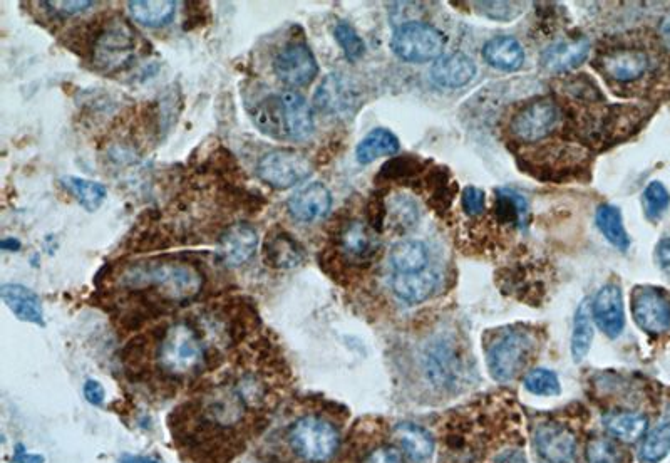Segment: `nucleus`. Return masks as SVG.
<instances>
[{
    "label": "nucleus",
    "mask_w": 670,
    "mask_h": 463,
    "mask_svg": "<svg viewBox=\"0 0 670 463\" xmlns=\"http://www.w3.org/2000/svg\"><path fill=\"white\" fill-rule=\"evenodd\" d=\"M483 58L493 68L511 73L523 66L525 51L515 37L500 36L486 42L483 47Z\"/></svg>",
    "instance_id": "b1692460"
},
{
    "label": "nucleus",
    "mask_w": 670,
    "mask_h": 463,
    "mask_svg": "<svg viewBox=\"0 0 670 463\" xmlns=\"http://www.w3.org/2000/svg\"><path fill=\"white\" fill-rule=\"evenodd\" d=\"M44 6H47V9H51L54 14H59V16H74V14H79V12L88 11L91 7L94 6V2H42Z\"/></svg>",
    "instance_id": "37998d69"
},
{
    "label": "nucleus",
    "mask_w": 670,
    "mask_h": 463,
    "mask_svg": "<svg viewBox=\"0 0 670 463\" xmlns=\"http://www.w3.org/2000/svg\"><path fill=\"white\" fill-rule=\"evenodd\" d=\"M44 457L36 455V453H27L22 445H17L16 453L12 457L11 463H42Z\"/></svg>",
    "instance_id": "de8ad7c7"
},
{
    "label": "nucleus",
    "mask_w": 670,
    "mask_h": 463,
    "mask_svg": "<svg viewBox=\"0 0 670 463\" xmlns=\"http://www.w3.org/2000/svg\"><path fill=\"white\" fill-rule=\"evenodd\" d=\"M397 442L414 462L428 460L434 452V440L428 430L414 423H399L394 430Z\"/></svg>",
    "instance_id": "cd10ccee"
},
{
    "label": "nucleus",
    "mask_w": 670,
    "mask_h": 463,
    "mask_svg": "<svg viewBox=\"0 0 670 463\" xmlns=\"http://www.w3.org/2000/svg\"><path fill=\"white\" fill-rule=\"evenodd\" d=\"M593 321L609 338H617L625 328L624 301L619 286L609 284L597 292L592 304Z\"/></svg>",
    "instance_id": "f3484780"
},
{
    "label": "nucleus",
    "mask_w": 670,
    "mask_h": 463,
    "mask_svg": "<svg viewBox=\"0 0 670 463\" xmlns=\"http://www.w3.org/2000/svg\"><path fill=\"white\" fill-rule=\"evenodd\" d=\"M210 349L198 324L181 319L166 326L156 338V368L166 380L195 376L208 365Z\"/></svg>",
    "instance_id": "f03ea898"
},
{
    "label": "nucleus",
    "mask_w": 670,
    "mask_h": 463,
    "mask_svg": "<svg viewBox=\"0 0 670 463\" xmlns=\"http://www.w3.org/2000/svg\"><path fill=\"white\" fill-rule=\"evenodd\" d=\"M411 168H414V165L409 158H396L382 167L379 178L396 180V178L406 177L411 172Z\"/></svg>",
    "instance_id": "c03bdc74"
},
{
    "label": "nucleus",
    "mask_w": 670,
    "mask_h": 463,
    "mask_svg": "<svg viewBox=\"0 0 670 463\" xmlns=\"http://www.w3.org/2000/svg\"><path fill=\"white\" fill-rule=\"evenodd\" d=\"M401 145L397 136L386 128H376L369 135L362 138L361 143L356 148L357 162L361 165H369L376 162L377 158L396 155Z\"/></svg>",
    "instance_id": "c85d7f7f"
},
{
    "label": "nucleus",
    "mask_w": 670,
    "mask_h": 463,
    "mask_svg": "<svg viewBox=\"0 0 670 463\" xmlns=\"http://www.w3.org/2000/svg\"><path fill=\"white\" fill-rule=\"evenodd\" d=\"M463 209L466 214L471 217L483 214L485 210V192L476 187H466L463 190V197H461Z\"/></svg>",
    "instance_id": "ea45409f"
},
{
    "label": "nucleus",
    "mask_w": 670,
    "mask_h": 463,
    "mask_svg": "<svg viewBox=\"0 0 670 463\" xmlns=\"http://www.w3.org/2000/svg\"><path fill=\"white\" fill-rule=\"evenodd\" d=\"M476 76V64L463 53H451L433 64L431 79L441 88L458 89L471 83Z\"/></svg>",
    "instance_id": "6ab92c4d"
},
{
    "label": "nucleus",
    "mask_w": 670,
    "mask_h": 463,
    "mask_svg": "<svg viewBox=\"0 0 670 463\" xmlns=\"http://www.w3.org/2000/svg\"><path fill=\"white\" fill-rule=\"evenodd\" d=\"M602 66L610 78L629 83L647 71L649 56L640 49H617L602 59Z\"/></svg>",
    "instance_id": "5701e85b"
},
{
    "label": "nucleus",
    "mask_w": 670,
    "mask_h": 463,
    "mask_svg": "<svg viewBox=\"0 0 670 463\" xmlns=\"http://www.w3.org/2000/svg\"><path fill=\"white\" fill-rule=\"evenodd\" d=\"M362 463H404V457L396 447L381 445L371 450Z\"/></svg>",
    "instance_id": "79ce46f5"
},
{
    "label": "nucleus",
    "mask_w": 670,
    "mask_h": 463,
    "mask_svg": "<svg viewBox=\"0 0 670 463\" xmlns=\"http://www.w3.org/2000/svg\"><path fill=\"white\" fill-rule=\"evenodd\" d=\"M129 16L134 22L146 27L168 26L176 12L173 0H136L128 2Z\"/></svg>",
    "instance_id": "a878e982"
},
{
    "label": "nucleus",
    "mask_w": 670,
    "mask_h": 463,
    "mask_svg": "<svg viewBox=\"0 0 670 463\" xmlns=\"http://www.w3.org/2000/svg\"><path fill=\"white\" fill-rule=\"evenodd\" d=\"M603 427L622 442H637L644 437L649 420L639 411H612L603 417Z\"/></svg>",
    "instance_id": "393cba45"
},
{
    "label": "nucleus",
    "mask_w": 670,
    "mask_h": 463,
    "mask_svg": "<svg viewBox=\"0 0 670 463\" xmlns=\"http://www.w3.org/2000/svg\"><path fill=\"white\" fill-rule=\"evenodd\" d=\"M655 259L662 271L670 274V237H664L655 247Z\"/></svg>",
    "instance_id": "49530a36"
},
{
    "label": "nucleus",
    "mask_w": 670,
    "mask_h": 463,
    "mask_svg": "<svg viewBox=\"0 0 670 463\" xmlns=\"http://www.w3.org/2000/svg\"><path fill=\"white\" fill-rule=\"evenodd\" d=\"M334 37L349 61H359L366 54V44L349 22L341 21L334 29Z\"/></svg>",
    "instance_id": "f704fd0d"
},
{
    "label": "nucleus",
    "mask_w": 670,
    "mask_h": 463,
    "mask_svg": "<svg viewBox=\"0 0 670 463\" xmlns=\"http://www.w3.org/2000/svg\"><path fill=\"white\" fill-rule=\"evenodd\" d=\"M525 388L536 396H557L562 391L557 373L547 368L531 370L526 375Z\"/></svg>",
    "instance_id": "72a5a7b5"
},
{
    "label": "nucleus",
    "mask_w": 670,
    "mask_h": 463,
    "mask_svg": "<svg viewBox=\"0 0 670 463\" xmlns=\"http://www.w3.org/2000/svg\"><path fill=\"white\" fill-rule=\"evenodd\" d=\"M314 105L320 113L332 118H349L359 110L361 94L344 74L330 73L315 91Z\"/></svg>",
    "instance_id": "1a4fd4ad"
},
{
    "label": "nucleus",
    "mask_w": 670,
    "mask_h": 463,
    "mask_svg": "<svg viewBox=\"0 0 670 463\" xmlns=\"http://www.w3.org/2000/svg\"><path fill=\"white\" fill-rule=\"evenodd\" d=\"M84 396L93 406H101L104 403V388L99 381L88 380L84 383Z\"/></svg>",
    "instance_id": "a18cd8bd"
},
{
    "label": "nucleus",
    "mask_w": 670,
    "mask_h": 463,
    "mask_svg": "<svg viewBox=\"0 0 670 463\" xmlns=\"http://www.w3.org/2000/svg\"><path fill=\"white\" fill-rule=\"evenodd\" d=\"M257 177L268 187L287 190L312 175V163L299 151L282 148L268 151L257 163Z\"/></svg>",
    "instance_id": "6e6552de"
},
{
    "label": "nucleus",
    "mask_w": 670,
    "mask_h": 463,
    "mask_svg": "<svg viewBox=\"0 0 670 463\" xmlns=\"http://www.w3.org/2000/svg\"><path fill=\"white\" fill-rule=\"evenodd\" d=\"M533 440L536 452L547 463H572L577 453V438L560 423H540Z\"/></svg>",
    "instance_id": "ddd939ff"
},
{
    "label": "nucleus",
    "mask_w": 670,
    "mask_h": 463,
    "mask_svg": "<svg viewBox=\"0 0 670 463\" xmlns=\"http://www.w3.org/2000/svg\"><path fill=\"white\" fill-rule=\"evenodd\" d=\"M253 121L263 135L289 140H307L315 131L314 111L297 91L272 94L260 101Z\"/></svg>",
    "instance_id": "7ed1b4c3"
},
{
    "label": "nucleus",
    "mask_w": 670,
    "mask_h": 463,
    "mask_svg": "<svg viewBox=\"0 0 670 463\" xmlns=\"http://www.w3.org/2000/svg\"><path fill=\"white\" fill-rule=\"evenodd\" d=\"M476 6H481L480 9L483 14L495 19V21H506V19H511L518 14L515 9H511L513 4H510V2H478Z\"/></svg>",
    "instance_id": "a19ab883"
},
{
    "label": "nucleus",
    "mask_w": 670,
    "mask_h": 463,
    "mask_svg": "<svg viewBox=\"0 0 670 463\" xmlns=\"http://www.w3.org/2000/svg\"><path fill=\"white\" fill-rule=\"evenodd\" d=\"M387 220H391L392 229L409 230L418 220V207L411 198H394L391 207L387 205Z\"/></svg>",
    "instance_id": "c9c22d12"
},
{
    "label": "nucleus",
    "mask_w": 670,
    "mask_h": 463,
    "mask_svg": "<svg viewBox=\"0 0 670 463\" xmlns=\"http://www.w3.org/2000/svg\"><path fill=\"white\" fill-rule=\"evenodd\" d=\"M660 39H662V42H664V46L667 47V49H670V14L669 16L665 17L664 21H662V24H660Z\"/></svg>",
    "instance_id": "09e8293b"
},
{
    "label": "nucleus",
    "mask_w": 670,
    "mask_h": 463,
    "mask_svg": "<svg viewBox=\"0 0 670 463\" xmlns=\"http://www.w3.org/2000/svg\"><path fill=\"white\" fill-rule=\"evenodd\" d=\"M635 323L649 334L667 333L670 329V297L660 287L640 286L632 292Z\"/></svg>",
    "instance_id": "9d476101"
},
{
    "label": "nucleus",
    "mask_w": 670,
    "mask_h": 463,
    "mask_svg": "<svg viewBox=\"0 0 670 463\" xmlns=\"http://www.w3.org/2000/svg\"><path fill=\"white\" fill-rule=\"evenodd\" d=\"M138 49V34L123 17L114 16L94 26L91 58L96 68L116 73L133 63Z\"/></svg>",
    "instance_id": "39448f33"
},
{
    "label": "nucleus",
    "mask_w": 670,
    "mask_h": 463,
    "mask_svg": "<svg viewBox=\"0 0 670 463\" xmlns=\"http://www.w3.org/2000/svg\"><path fill=\"white\" fill-rule=\"evenodd\" d=\"M0 296L17 319H21L24 323L36 324L41 328L46 326L41 297L29 287L21 284H4L0 287Z\"/></svg>",
    "instance_id": "aec40b11"
},
{
    "label": "nucleus",
    "mask_w": 670,
    "mask_h": 463,
    "mask_svg": "<svg viewBox=\"0 0 670 463\" xmlns=\"http://www.w3.org/2000/svg\"><path fill=\"white\" fill-rule=\"evenodd\" d=\"M588 53H590V42L585 37L555 42L542 53L543 68L552 73L570 71L580 66L587 59Z\"/></svg>",
    "instance_id": "4be33fe9"
},
{
    "label": "nucleus",
    "mask_w": 670,
    "mask_h": 463,
    "mask_svg": "<svg viewBox=\"0 0 670 463\" xmlns=\"http://www.w3.org/2000/svg\"><path fill=\"white\" fill-rule=\"evenodd\" d=\"M444 47L446 36L426 22H404L392 34V53L406 63H428L434 59L438 61Z\"/></svg>",
    "instance_id": "423d86ee"
},
{
    "label": "nucleus",
    "mask_w": 670,
    "mask_h": 463,
    "mask_svg": "<svg viewBox=\"0 0 670 463\" xmlns=\"http://www.w3.org/2000/svg\"><path fill=\"white\" fill-rule=\"evenodd\" d=\"M389 261L396 274L424 271L428 269V247L419 240H402L392 247Z\"/></svg>",
    "instance_id": "bb28decb"
},
{
    "label": "nucleus",
    "mask_w": 670,
    "mask_h": 463,
    "mask_svg": "<svg viewBox=\"0 0 670 463\" xmlns=\"http://www.w3.org/2000/svg\"><path fill=\"white\" fill-rule=\"evenodd\" d=\"M585 457L588 463H622V448L607 437H595L588 442Z\"/></svg>",
    "instance_id": "e433bc0d"
},
{
    "label": "nucleus",
    "mask_w": 670,
    "mask_h": 463,
    "mask_svg": "<svg viewBox=\"0 0 670 463\" xmlns=\"http://www.w3.org/2000/svg\"><path fill=\"white\" fill-rule=\"evenodd\" d=\"M439 276L431 269L409 274H396L391 277V287L401 301L418 304L433 296L438 289Z\"/></svg>",
    "instance_id": "412c9836"
},
{
    "label": "nucleus",
    "mask_w": 670,
    "mask_h": 463,
    "mask_svg": "<svg viewBox=\"0 0 670 463\" xmlns=\"http://www.w3.org/2000/svg\"><path fill=\"white\" fill-rule=\"evenodd\" d=\"M670 453V422L655 427L640 448V462L659 463Z\"/></svg>",
    "instance_id": "473e14b6"
},
{
    "label": "nucleus",
    "mask_w": 670,
    "mask_h": 463,
    "mask_svg": "<svg viewBox=\"0 0 670 463\" xmlns=\"http://www.w3.org/2000/svg\"><path fill=\"white\" fill-rule=\"evenodd\" d=\"M305 259V250L289 230L274 227L263 242V261L272 269H294Z\"/></svg>",
    "instance_id": "dca6fc26"
},
{
    "label": "nucleus",
    "mask_w": 670,
    "mask_h": 463,
    "mask_svg": "<svg viewBox=\"0 0 670 463\" xmlns=\"http://www.w3.org/2000/svg\"><path fill=\"white\" fill-rule=\"evenodd\" d=\"M287 209L302 224H314L329 214L332 209V195L324 183H310L287 200Z\"/></svg>",
    "instance_id": "2eb2a0df"
},
{
    "label": "nucleus",
    "mask_w": 670,
    "mask_h": 463,
    "mask_svg": "<svg viewBox=\"0 0 670 463\" xmlns=\"http://www.w3.org/2000/svg\"><path fill=\"white\" fill-rule=\"evenodd\" d=\"M0 247L2 250H11V252H17L21 250L22 244L21 240L14 239V237H9V239H4L0 242Z\"/></svg>",
    "instance_id": "8fccbe9b"
},
{
    "label": "nucleus",
    "mask_w": 670,
    "mask_h": 463,
    "mask_svg": "<svg viewBox=\"0 0 670 463\" xmlns=\"http://www.w3.org/2000/svg\"><path fill=\"white\" fill-rule=\"evenodd\" d=\"M496 212H498V217L503 222L515 224V222L525 219L526 200L521 195H518V193L501 190V192H498Z\"/></svg>",
    "instance_id": "58836bf2"
},
{
    "label": "nucleus",
    "mask_w": 670,
    "mask_h": 463,
    "mask_svg": "<svg viewBox=\"0 0 670 463\" xmlns=\"http://www.w3.org/2000/svg\"><path fill=\"white\" fill-rule=\"evenodd\" d=\"M592 341V307H590V302L585 299L578 306L575 321H573L572 356L575 359V363H580L587 356L588 351L592 348Z\"/></svg>",
    "instance_id": "2f4dec72"
},
{
    "label": "nucleus",
    "mask_w": 670,
    "mask_h": 463,
    "mask_svg": "<svg viewBox=\"0 0 670 463\" xmlns=\"http://www.w3.org/2000/svg\"><path fill=\"white\" fill-rule=\"evenodd\" d=\"M258 245L257 229L247 222L230 225L218 239V259L225 266H243L252 259Z\"/></svg>",
    "instance_id": "4468645a"
},
{
    "label": "nucleus",
    "mask_w": 670,
    "mask_h": 463,
    "mask_svg": "<svg viewBox=\"0 0 670 463\" xmlns=\"http://www.w3.org/2000/svg\"><path fill=\"white\" fill-rule=\"evenodd\" d=\"M62 185L67 188L79 205L88 212H96L108 197V190L101 183L79 177H64Z\"/></svg>",
    "instance_id": "7c9ffc66"
},
{
    "label": "nucleus",
    "mask_w": 670,
    "mask_h": 463,
    "mask_svg": "<svg viewBox=\"0 0 670 463\" xmlns=\"http://www.w3.org/2000/svg\"><path fill=\"white\" fill-rule=\"evenodd\" d=\"M597 220V227L602 232L603 237L609 240L610 244L627 252L630 247V237L624 227V219H622V212H620L614 205H600L595 214Z\"/></svg>",
    "instance_id": "c756f323"
},
{
    "label": "nucleus",
    "mask_w": 670,
    "mask_h": 463,
    "mask_svg": "<svg viewBox=\"0 0 670 463\" xmlns=\"http://www.w3.org/2000/svg\"><path fill=\"white\" fill-rule=\"evenodd\" d=\"M642 203H644L647 219L659 220L665 214V210L669 209V190L660 182H650L645 187L644 195H642Z\"/></svg>",
    "instance_id": "4c0bfd02"
},
{
    "label": "nucleus",
    "mask_w": 670,
    "mask_h": 463,
    "mask_svg": "<svg viewBox=\"0 0 670 463\" xmlns=\"http://www.w3.org/2000/svg\"><path fill=\"white\" fill-rule=\"evenodd\" d=\"M339 247L347 261L362 264V262H371L376 257L381 242L371 225L361 220H354L341 230Z\"/></svg>",
    "instance_id": "a211bd4d"
},
{
    "label": "nucleus",
    "mask_w": 670,
    "mask_h": 463,
    "mask_svg": "<svg viewBox=\"0 0 670 463\" xmlns=\"http://www.w3.org/2000/svg\"><path fill=\"white\" fill-rule=\"evenodd\" d=\"M533 338L526 331L513 329L491 344L486 361L490 375L496 381L506 383L520 375L533 353Z\"/></svg>",
    "instance_id": "0eeeda50"
},
{
    "label": "nucleus",
    "mask_w": 670,
    "mask_h": 463,
    "mask_svg": "<svg viewBox=\"0 0 670 463\" xmlns=\"http://www.w3.org/2000/svg\"><path fill=\"white\" fill-rule=\"evenodd\" d=\"M121 286L134 294H148L161 302H188L195 299L203 287V274L188 261L173 257L134 262L119 277Z\"/></svg>",
    "instance_id": "f257e3e1"
},
{
    "label": "nucleus",
    "mask_w": 670,
    "mask_h": 463,
    "mask_svg": "<svg viewBox=\"0 0 670 463\" xmlns=\"http://www.w3.org/2000/svg\"><path fill=\"white\" fill-rule=\"evenodd\" d=\"M285 443L300 462L329 463L341 450L342 437L330 420L307 413L285 428Z\"/></svg>",
    "instance_id": "20e7f679"
},
{
    "label": "nucleus",
    "mask_w": 670,
    "mask_h": 463,
    "mask_svg": "<svg viewBox=\"0 0 670 463\" xmlns=\"http://www.w3.org/2000/svg\"><path fill=\"white\" fill-rule=\"evenodd\" d=\"M274 73L289 86H307L319 74V64L309 44L290 42L274 59Z\"/></svg>",
    "instance_id": "9b49d317"
},
{
    "label": "nucleus",
    "mask_w": 670,
    "mask_h": 463,
    "mask_svg": "<svg viewBox=\"0 0 670 463\" xmlns=\"http://www.w3.org/2000/svg\"><path fill=\"white\" fill-rule=\"evenodd\" d=\"M560 120V111L552 99H536L526 105L511 123V133L521 141L547 138Z\"/></svg>",
    "instance_id": "f8f14e48"
},
{
    "label": "nucleus",
    "mask_w": 670,
    "mask_h": 463,
    "mask_svg": "<svg viewBox=\"0 0 670 463\" xmlns=\"http://www.w3.org/2000/svg\"><path fill=\"white\" fill-rule=\"evenodd\" d=\"M121 463H160L148 457H133V455H124Z\"/></svg>",
    "instance_id": "3c124183"
}]
</instances>
